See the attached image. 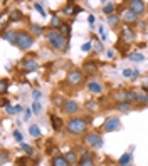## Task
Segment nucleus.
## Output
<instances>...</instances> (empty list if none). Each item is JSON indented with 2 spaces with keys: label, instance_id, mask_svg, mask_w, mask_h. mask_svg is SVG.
Here are the masks:
<instances>
[{
  "label": "nucleus",
  "instance_id": "79ce46f5",
  "mask_svg": "<svg viewBox=\"0 0 148 166\" xmlns=\"http://www.w3.org/2000/svg\"><path fill=\"white\" fill-rule=\"evenodd\" d=\"M17 166H27L25 158H19V159H17Z\"/></svg>",
  "mask_w": 148,
  "mask_h": 166
},
{
  "label": "nucleus",
  "instance_id": "a878e982",
  "mask_svg": "<svg viewBox=\"0 0 148 166\" xmlns=\"http://www.w3.org/2000/svg\"><path fill=\"white\" fill-rule=\"evenodd\" d=\"M126 101H128V102L138 101V94L135 92V91H126Z\"/></svg>",
  "mask_w": 148,
  "mask_h": 166
},
{
  "label": "nucleus",
  "instance_id": "6e6552de",
  "mask_svg": "<svg viewBox=\"0 0 148 166\" xmlns=\"http://www.w3.org/2000/svg\"><path fill=\"white\" fill-rule=\"evenodd\" d=\"M62 109L66 114H77L79 113V104L76 101H72V99H67V101H64Z\"/></svg>",
  "mask_w": 148,
  "mask_h": 166
},
{
  "label": "nucleus",
  "instance_id": "cd10ccee",
  "mask_svg": "<svg viewBox=\"0 0 148 166\" xmlns=\"http://www.w3.org/2000/svg\"><path fill=\"white\" fill-rule=\"evenodd\" d=\"M130 159H131V155H130V153H125V155L120 158V166L130 164Z\"/></svg>",
  "mask_w": 148,
  "mask_h": 166
},
{
  "label": "nucleus",
  "instance_id": "dca6fc26",
  "mask_svg": "<svg viewBox=\"0 0 148 166\" xmlns=\"http://www.w3.org/2000/svg\"><path fill=\"white\" fill-rule=\"evenodd\" d=\"M121 40H125V42H133V40H135V34L130 30V29H123Z\"/></svg>",
  "mask_w": 148,
  "mask_h": 166
},
{
  "label": "nucleus",
  "instance_id": "864d4df0",
  "mask_svg": "<svg viewBox=\"0 0 148 166\" xmlns=\"http://www.w3.org/2000/svg\"><path fill=\"white\" fill-rule=\"evenodd\" d=\"M138 76H140V70L135 69V70H133V77H138Z\"/></svg>",
  "mask_w": 148,
  "mask_h": 166
},
{
  "label": "nucleus",
  "instance_id": "4c0bfd02",
  "mask_svg": "<svg viewBox=\"0 0 148 166\" xmlns=\"http://www.w3.org/2000/svg\"><path fill=\"white\" fill-rule=\"evenodd\" d=\"M79 166H94V159H86V161H79Z\"/></svg>",
  "mask_w": 148,
  "mask_h": 166
},
{
  "label": "nucleus",
  "instance_id": "2eb2a0df",
  "mask_svg": "<svg viewBox=\"0 0 148 166\" xmlns=\"http://www.w3.org/2000/svg\"><path fill=\"white\" fill-rule=\"evenodd\" d=\"M51 164L52 166H71V164L67 163V159H66V156H61V155H57V156L52 158Z\"/></svg>",
  "mask_w": 148,
  "mask_h": 166
},
{
  "label": "nucleus",
  "instance_id": "4be33fe9",
  "mask_svg": "<svg viewBox=\"0 0 148 166\" xmlns=\"http://www.w3.org/2000/svg\"><path fill=\"white\" fill-rule=\"evenodd\" d=\"M30 30H32V34L37 35V37L44 34V29H42V25H37V24H30Z\"/></svg>",
  "mask_w": 148,
  "mask_h": 166
},
{
  "label": "nucleus",
  "instance_id": "5fc2aeb1",
  "mask_svg": "<svg viewBox=\"0 0 148 166\" xmlns=\"http://www.w3.org/2000/svg\"><path fill=\"white\" fill-rule=\"evenodd\" d=\"M143 91H145V92H148V86L145 84V87H143Z\"/></svg>",
  "mask_w": 148,
  "mask_h": 166
},
{
  "label": "nucleus",
  "instance_id": "a211bd4d",
  "mask_svg": "<svg viewBox=\"0 0 148 166\" xmlns=\"http://www.w3.org/2000/svg\"><path fill=\"white\" fill-rule=\"evenodd\" d=\"M114 10H116V5H114L113 2H106V3H104V7H103V12H104L108 17H109V15H113V12H114Z\"/></svg>",
  "mask_w": 148,
  "mask_h": 166
},
{
  "label": "nucleus",
  "instance_id": "09e8293b",
  "mask_svg": "<svg viewBox=\"0 0 148 166\" xmlns=\"http://www.w3.org/2000/svg\"><path fill=\"white\" fill-rule=\"evenodd\" d=\"M54 104H56V106H61V104L64 106V102H62V99H61V97H56V99H54Z\"/></svg>",
  "mask_w": 148,
  "mask_h": 166
},
{
  "label": "nucleus",
  "instance_id": "7c9ffc66",
  "mask_svg": "<svg viewBox=\"0 0 148 166\" xmlns=\"http://www.w3.org/2000/svg\"><path fill=\"white\" fill-rule=\"evenodd\" d=\"M118 20H120V15H109V17H108V24H109V25H116Z\"/></svg>",
  "mask_w": 148,
  "mask_h": 166
},
{
  "label": "nucleus",
  "instance_id": "58836bf2",
  "mask_svg": "<svg viewBox=\"0 0 148 166\" xmlns=\"http://www.w3.org/2000/svg\"><path fill=\"white\" fill-rule=\"evenodd\" d=\"M40 96H42V92H40L39 89H34V91H32V97H34L35 101H37V99H40Z\"/></svg>",
  "mask_w": 148,
  "mask_h": 166
},
{
  "label": "nucleus",
  "instance_id": "72a5a7b5",
  "mask_svg": "<svg viewBox=\"0 0 148 166\" xmlns=\"http://www.w3.org/2000/svg\"><path fill=\"white\" fill-rule=\"evenodd\" d=\"M86 159H93L91 151H84V153H83V156H81V161H86Z\"/></svg>",
  "mask_w": 148,
  "mask_h": 166
},
{
  "label": "nucleus",
  "instance_id": "7ed1b4c3",
  "mask_svg": "<svg viewBox=\"0 0 148 166\" xmlns=\"http://www.w3.org/2000/svg\"><path fill=\"white\" fill-rule=\"evenodd\" d=\"M34 45V37H32L29 32L22 30L19 32V37H17V47L22 49V51H29V49Z\"/></svg>",
  "mask_w": 148,
  "mask_h": 166
},
{
  "label": "nucleus",
  "instance_id": "6e6d98bb",
  "mask_svg": "<svg viewBox=\"0 0 148 166\" xmlns=\"http://www.w3.org/2000/svg\"><path fill=\"white\" fill-rule=\"evenodd\" d=\"M125 166H131V164H125Z\"/></svg>",
  "mask_w": 148,
  "mask_h": 166
},
{
  "label": "nucleus",
  "instance_id": "9d476101",
  "mask_svg": "<svg viewBox=\"0 0 148 166\" xmlns=\"http://www.w3.org/2000/svg\"><path fill=\"white\" fill-rule=\"evenodd\" d=\"M2 37H3V40H7L9 44H12V45H17V37H19V32H14V30L3 32Z\"/></svg>",
  "mask_w": 148,
  "mask_h": 166
},
{
  "label": "nucleus",
  "instance_id": "20e7f679",
  "mask_svg": "<svg viewBox=\"0 0 148 166\" xmlns=\"http://www.w3.org/2000/svg\"><path fill=\"white\" fill-rule=\"evenodd\" d=\"M84 79V72L79 69H72L67 72V77H66V82H67L69 86H79L81 82H83Z\"/></svg>",
  "mask_w": 148,
  "mask_h": 166
},
{
  "label": "nucleus",
  "instance_id": "6ab92c4d",
  "mask_svg": "<svg viewBox=\"0 0 148 166\" xmlns=\"http://www.w3.org/2000/svg\"><path fill=\"white\" fill-rule=\"evenodd\" d=\"M51 123H52V128H54L56 131H59L61 128H62V119L57 118V116H54V114H51Z\"/></svg>",
  "mask_w": 148,
  "mask_h": 166
},
{
  "label": "nucleus",
  "instance_id": "b1692460",
  "mask_svg": "<svg viewBox=\"0 0 148 166\" xmlns=\"http://www.w3.org/2000/svg\"><path fill=\"white\" fill-rule=\"evenodd\" d=\"M61 25H62V22H61V19L57 17V15H52V19H51V29L54 30V29H59Z\"/></svg>",
  "mask_w": 148,
  "mask_h": 166
},
{
  "label": "nucleus",
  "instance_id": "5701e85b",
  "mask_svg": "<svg viewBox=\"0 0 148 166\" xmlns=\"http://www.w3.org/2000/svg\"><path fill=\"white\" fill-rule=\"evenodd\" d=\"M59 32H61V35L67 37L69 34H71V25H69V24H66V22H62V25L59 27Z\"/></svg>",
  "mask_w": 148,
  "mask_h": 166
},
{
  "label": "nucleus",
  "instance_id": "a18cd8bd",
  "mask_svg": "<svg viewBox=\"0 0 148 166\" xmlns=\"http://www.w3.org/2000/svg\"><path fill=\"white\" fill-rule=\"evenodd\" d=\"M7 113H9V114H12V116H14L15 113H17V109H15V107H12V106H9V107H7Z\"/></svg>",
  "mask_w": 148,
  "mask_h": 166
},
{
  "label": "nucleus",
  "instance_id": "f704fd0d",
  "mask_svg": "<svg viewBox=\"0 0 148 166\" xmlns=\"http://www.w3.org/2000/svg\"><path fill=\"white\" fill-rule=\"evenodd\" d=\"M138 102H141V104L148 102V94H138Z\"/></svg>",
  "mask_w": 148,
  "mask_h": 166
},
{
  "label": "nucleus",
  "instance_id": "c03bdc74",
  "mask_svg": "<svg viewBox=\"0 0 148 166\" xmlns=\"http://www.w3.org/2000/svg\"><path fill=\"white\" fill-rule=\"evenodd\" d=\"M14 138L19 141V143H22V134H20L19 131H14Z\"/></svg>",
  "mask_w": 148,
  "mask_h": 166
},
{
  "label": "nucleus",
  "instance_id": "c85d7f7f",
  "mask_svg": "<svg viewBox=\"0 0 148 166\" xmlns=\"http://www.w3.org/2000/svg\"><path fill=\"white\" fill-rule=\"evenodd\" d=\"M84 107H86L88 111H96V107H98V102H96V101H86Z\"/></svg>",
  "mask_w": 148,
  "mask_h": 166
},
{
  "label": "nucleus",
  "instance_id": "49530a36",
  "mask_svg": "<svg viewBox=\"0 0 148 166\" xmlns=\"http://www.w3.org/2000/svg\"><path fill=\"white\" fill-rule=\"evenodd\" d=\"M89 25H91V27H94V22H96V17H94V15H89Z\"/></svg>",
  "mask_w": 148,
  "mask_h": 166
},
{
  "label": "nucleus",
  "instance_id": "603ef678",
  "mask_svg": "<svg viewBox=\"0 0 148 166\" xmlns=\"http://www.w3.org/2000/svg\"><path fill=\"white\" fill-rule=\"evenodd\" d=\"M106 56L111 59V57H114V52H113V51H108V52H106Z\"/></svg>",
  "mask_w": 148,
  "mask_h": 166
},
{
  "label": "nucleus",
  "instance_id": "4468645a",
  "mask_svg": "<svg viewBox=\"0 0 148 166\" xmlns=\"http://www.w3.org/2000/svg\"><path fill=\"white\" fill-rule=\"evenodd\" d=\"M123 20H125V22H128V24H133V22H136V20H138V15L128 9V10L123 12Z\"/></svg>",
  "mask_w": 148,
  "mask_h": 166
},
{
  "label": "nucleus",
  "instance_id": "412c9836",
  "mask_svg": "<svg viewBox=\"0 0 148 166\" xmlns=\"http://www.w3.org/2000/svg\"><path fill=\"white\" fill-rule=\"evenodd\" d=\"M29 132H30L32 138H37V139L40 138V129H39V126H37V124H32V126L29 128Z\"/></svg>",
  "mask_w": 148,
  "mask_h": 166
},
{
  "label": "nucleus",
  "instance_id": "f3484780",
  "mask_svg": "<svg viewBox=\"0 0 148 166\" xmlns=\"http://www.w3.org/2000/svg\"><path fill=\"white\" fill-rule=\"evenodd\" d=\"M131 102H128V101H123V102H118L116 104V109L120 111V113H128V111H131Z\"/></svg>",
  "mask_w": 148,
  "mask_h": 166
},
{
  "label": "nucleus",
  "instance_id": "37998d69",
  "mask_svg": "<svg viewBox=\"0 0 148 166\" xmlns=\"http://www.w3.org/2000/svg\"><path fill=\"white\" fill-rule=\"evenodd\" d=\"M30 116H32V111L27 107V109H25V114H24V119H25V121H29V119H30Z\"/></svg>",
  "mask_w": 148,
  "mask_h": 166
},
{
  "label": "nucleus",
  "instance_id": "473e14b6",
  "mask_svg": "<svg viewBox=\"0 0 148 166\" xmlns=\"http://www.w3.org/2000/svg\"><path fill=\"white\" fill-rule=\"evenodd\" d=\"M34 9L39 12L40 15H42V17H46V12H44V9H42V3H34Z\"/></svg>",
  "mask_w": 148,
  "mask_h": 166
},
{
  "label": "nucleus",
  "instance_id": "f257e3e1",
  "mask_svg": "<svg viewBox=\"0 0 148 166\" xmlns=\"http://www.w3.org/2000/svg\"><path fill=\"white\" fill-rule=\"evenodd\" d=\"M66 129H67L69 134L79 136V134H84V132L88 131V123H86L84 119H81V118H72L71 121L67 123Z\"/></svg>",
  "mask_w": 148,
  "mask_h": 166
},
{
  "label": "nucleus",
  "instance_id": "2f4dec72",
  "mask_svg": "<svg viewBox=\"0 0 148 166\" xmlns=\"http://www.w3.org/2000/svg\"><path fill=\"white\" fill-rule=\"evenodd\" d=\"M20 146H22V149L27 153L29 156H32V155H34V151H32V148L29 146V144H25V143H20Z\"/></svg>",
  "mask_w": 148,
  "mask_h": 166
},
{
  "label": "nucleus",
  "instance_id": "1a4fd4ad",
  "mask_svg": "<svg viewBox=\"0 0 148 166\" xmlns=\"http://www.w3.org/2000/svg\"><path fill=\"white\" fill-rule=\"evenodd\" d=\"M22 67L25 72H34V70L37 69V61L32 59V57H29V59H24L22 61Z\"/></svg>",
  "mask_w": 148,
  "mask_h": 166
},
{
  "label": "nucleus",
  "instance_id": "393cba45",
  "mask_svg": "<svg viewBox=\"0 0 148 166\" xmlns=\"http://www.w3.org/2000/svg\"><path fill=\"white\" fill-rule=\"evenodd\" d=\"M130 59L135 61V62H143V61H145V56H143V54H140V52H131L130 54Z\"/></svg>",
  "mask_w": 148,
  "mask_h": 166
},
{
  "label": "nucleus",
  "instance_id": "39448f33",
  "mask_svg": "<svg viewBox=\"0 0 148 166\" xmlns=\"http://www.w3.org/2000/svg\"><path fill=\"white\" fill-rule=\"evenodd\" d=\"M84 143L93 149H99L103 146V138L98 132H88V134L84 136Z\"/></svg>",
  "mask_w": 148,
  "mask_h": 166
},
{
  "label": "nucleus",
  "instance_id": "a19ab883",
  "mask_svg": "<svg viewBox=\"0 0 148 166\" xmlns=\"http://www.w3.org/2000/svg\"><path fill=\"white\" fill-rule=\"evenodd\" d=\"M123 76H125V77H133V70H131V69H125V70H123Z\"/></svg>",
  "mask_w": 148,
  "mask_h": 166
},
{
  "label": "nucleus",
  "instance_id": "e433bc0d",
  "mask_svg": "<svg viewBox=\"0 0 148 166\" xmlns=\"http://www.w3.org/2000/svg\"><path fill=\"white\" fill-rule=\"evenodd\" d=\"M93 45H94V51H96V52H101L103 51V44L99 42V40H94Z\"/></svg>",
  "mask_w": 148,
  "mask_h": 166
},
{
  "label": "nucleus",
  "instance_id": "0eeeda50",
  "mask_svg": "<svg viewBox=\"0 0 148 166\" xmlns=\"http://www.w3.org/2000/svg\"><path fill=\"white\" fill-rule=\"evenodd\" d=\"M128 9L131 12H135L136 15H141V14H145L146 5H145V2H141V0H131L128 3Z\"/></svg>",
  "mask_w": 148,
  "mask_h": 166
},
{
  "label": "nucleus",
  "instance_id": "ddd939ff",
  "mask_svg": "<svg viewBox=\"0 0 148 166\" xmlns=\"http://www.w3.org/2000/svg\"><path fill=\"white\" fill-rule=\"evenodd\" d=\"M83 72L84 74H96L98 72V65L91 61H86L84 62V67H83Z\"/></svg>",
  "mask_w": 148,
  "mask_h": 166
},
{
  "label": "nucleus",
  "instance_id": "423d86ee",
  "mask_svg": "<svg viewBox=\"0 0 148 166\" xmlns=\"http://www.w3.org/2000/svg\"><path fill=\"white\" fill-rule=\"evenodd\" d=\"M120 128H121V121L118 118H108L104 123H103V131H104V132L118 131Z\"/></svg>",
  "mask_w": 148,
  "mask_h": 166
},
{
  "label": "nucleus",
  "instance_id": "f03ea898",
  "mask_svg": "<svg viewBox=\"0 0 148 166\" xmlns=\"http://www.w3.org/2000/svg\"><path fill=\"white\" fill-rule=\"evenodd\" d=\"M47 42L52 49H56V51H64V49H67L66 47L64 35H61L59 30H52L51 29V30L47 32Z\"/></svg>",
  "mask_w": 148,
  "mask_h": 166
},
{
  "label": "nucleus",
  "instance_id": "de8ad7c7",
  "mask_svg": "<svg viewBox=\"0 0 148 166\" xmlns=\"http://www.w3.org/2000/svg\"><path fill=\"white\" fill-rule=\"evenodd\" d=\"M99 34H101V40H106L108 37H106V34H104V29L103 27H99Z\"/></svg>",
  "mask_w": 148,
  "mask_h": 166
},
{
  "label": "nucleus",
  "instance_id": "4d7b16f0",
  "mask_svg": "<svg viewBox=\"0 0 148 166\" xmlns=\"http://www.w3.org/2000/svg\"><path fill=\"white\" fill-rule=\"evenodd\" d=\"M146 35H148V32H146Z\"/></svg>",
  "mask_w": 148,
  "mask_h": 166
},
{
  "label": "nucleus",
  "instance_id": "aec40b11",
  "mask_svg": "<svg viewBox=\"0 0 148 166\" xmlns=\"http://www.w3.org/2000/svg\"><path fill=\"white\" fill-rule=\"evenodd\" d=\"M9 19H10V22H20V20L24 19V14L20 10H12Z\"/></svg>",
  "mask_w": 148,
  "mask_h": 166
},
{
  "label": "nucleus",
  "instance_id": "9b49d317",
  "mask_svg": "<svg viewBox=\"0 0 148 166\" xmlns=\"http://www.w3.org/2000/svg\"><path fill=\"white\" fill-rule=\"evenodd\" d=\"M86 87H88L89 91H91L93 94H101V92H103V86H101L98 81H88Z\"/></svg>",
  "mask_w": 148,
  "mask_h": 166
},
{
  "label": "nucleus",
  "instance_id": "c9c22d12",
  "mask_svg": "<svg viewBox=\"0 0 148 166\" xmlns=\"http://www.w3.org/2000/svg\"><path fill=\"white\" fill-rule=\"evenodd\" d=\"M7 86H9V81H7V79H2V87H0L2 94H5V92H7Z\"/></svg>",
  "mask_w": 148,
  "mask_h": 166
},
{
  "label": "nucleus",
  "instance_id": "ea45409f",
  "mask_svg": "<svg viewBox=\"0 0 148 166\" xmlns=\"http://www.w3.org/2000/svg\"><path fill=\"white\" fill-rule=\"evenodd\" d=\"M91 47H93V44H91V42H86L81 49H83V52H89V51H91Z\"/></svg>",
  "mask_w": 148,
  "mask_h": 166
},
{
  "label": "nucleus",
  "instance_id": "c756f323",
  "mask_svg": "<svg viewBox=\"0 0 148 166\" xmlns=\"http://www.w3.org/2000/svg\"><path fill=\"white\" fill-rule=\"evenodd\" d=\"M40 109H42V106H40L39 101H34V102H32V113H34V114H39Z\"/></svg>",
  "mask_w": 148,
  "mask_h": 166
},
{
  "label": "nucleus",
  "instance_id": "3c124183",
  "mask_svg": "<svg viewBox=\"0 0 148 166\" xmlns=\"http://www.w3.org/2000/svg\"><path fill=\"white\" fill-rule=\"evenodd\" d=\"M7 161V153H2V164Z\"/></svg>",
  "mask_w": 148,
  "mask_h": 166
},
{
  "label": "nucleus",
  "instance_id": "bb28decb",
  "mask_svg": "<svg viewBox=\"0 0 148 166\" xmlns=\"http://www.w3.org/2000/svg\"><path fill=\"white\" fill-rule=\"evenodd\" d=\"M66 159H67V163H69V164L76 163V161H77V156H76V153H74V151H69V153H66Z\"/></svg>",
  "mask_w": 148,
  "mask_h": 166
},
{
  "label": "nucleus",
  "instance_id": "8fccbe9b",
  "mask_svg": "<svg viewBox=\"0 0 148 166\" xmlns=\"http://www.w3.org/2000/svg\"><path fill=\"white\" fill-rule=\"evenodd\" d=\"M2 106H3V107H5V109H7V107H9V106H10L9 99H3V101H2Z\"/></svg>",
  "mask_w": 148,
  "mask_h": 166
},
{
  "label": "nucleus",
  "instance_id": "f8f14e48",
  "mask_svg": "<svg viewBox=\"0 0 148 166\" xmlns=\"http://www.w3.org/2000/svg\"><path fill=\"white\" fill-rule=\"evenodd\" d=\"M81 12H83V9L72 5V3H67V5L62 9V14H64V15H76V14H81Z\"/></svg>",
  "mask_w": 148,
  "mask_h": 166
}]
</instances>
